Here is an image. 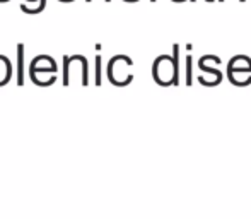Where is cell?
Returning a JSON list of instances; mask_svg holds the SVG:
<instances>
[{"label":"cell","instance_id":"1","mask_svg":"<svg viewBox=\"0 0 251 219\" xmlns=\"http://www.w3.org/2000/svg\"><path fill=\"white\" fill-rule=\"evenodd\" d=\"M176 67H178V63H173L169 56L162 55L154 62L152 76L161 86H171V84H175L178 81V69Z\"/></svg>","mask_w":251,"mask_h":219},{"label":"cell","instance_id":"2","mask_svg":"<svg viewBox=\"0 0 251 219\" xmlns=\"http://www.w3.org/2000/svg\"><path fill=\"white\" fill-rule=\"evenodd\" d=\"M56 72H58V67H56V62L50 55H38L29 63V77L36 76V74H56Z\"/></svg>","mask_w":251,"mask_h":219},{"label":"cell","instance_id":"3","mask_svg":"<svg viewBox=\"0 0 251 219\" xmlns=\"http://www.w3.org/2000/svg\"><path fill=\"white\" fill-rule=\"evenodd\" d=\"M12 77V63L5 55H0V87L7 86Z\"/></svg>","mask_w":251,"mask_h":219},{"label":"cell","instance_id":"4","mask_svg":"<svg viewBox=\"0 0 251 219\" xmlns=\"http://www.w3.org/2000/svg\"><path fill=\"white\" fill-rule=\"evenodd\" d=\"M17 86H24V43L17 45Z\"/></svg>","mask_w":251,"mask_h":219},{"label":"cell","instance_id":"5","mask_svg":"<svg viewBox=\"0 0 251 219\" xmlns=\"http://www.w3.org/2000/svg\"><path fill=\"white\" fill-rule=\"evenodd\" d=\"M96 86H101V56H96Z\"/></svg>","mask_w":251,"mask_h":219},{"label":"cell","instance_id":"6","mask_svg":"<svg viewBox=\"0 0 251 219\" xmlns=\"http://www.w3.org/2000/svg\"><path fill=\"white\" fill-rule=\"evenodd\" d=\"M26 2H43V0H26Z\"/></svg>","mask_w":251,"mask_h":219},{"label":"cell","instance_id":"7","mask_svg":"<svg viewBox=\"0 0 251 219\" xmlns=\"http://www.w3.org/2000/svg\"><path fill=\"white\" fill-rule=\"evenodd\" d=\"M152 2H155V0H152Z\"/></svg>","mask_w":251,"mask_h":219}]
</instances>
